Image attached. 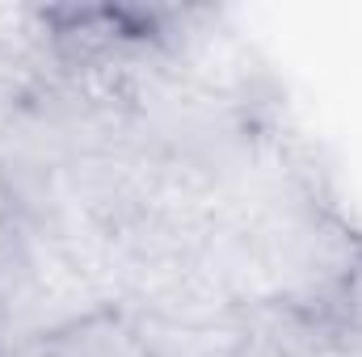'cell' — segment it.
Instances as JSON below:
<instances>
[{
  "label": "cell",
  "mask_w": 362,
  "mask_h": 357,
  "mask_svg": "<svg viewBox=\"0 0 362 357\" xmlns=\"http://www.w3.org/2000/svg\"><path fill=\"white\" fill-rule=\"evenodd\" d=\"M21 357H38V353H30V349H25V353H21Z\"/></svg>",
  "instance_id": "7a4b0ae2"
},
{
  "label": "cell",
  "mask_w": 362,
  "mask_h": 357,
  "mask_svg": "<svg viewBox=\"0 0 362 357\" xmlns=\"http://www.w3.org/2000/svg\"><path fill=\"white\" fill-rule=\"evenodd\" d=\"M30 353L38 357H152L144 345L139 320L127 307L114 303H97L93 311L42 332Z\"/></svg>",
  "instance_id": "6da1fadb"
}]
</instances>
